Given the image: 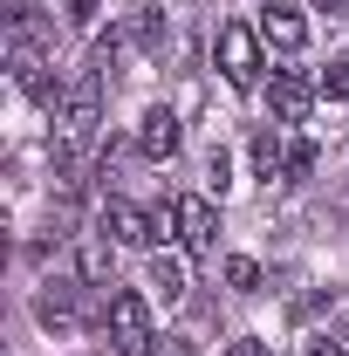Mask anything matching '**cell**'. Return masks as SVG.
<instances>
[{"label":"cell","instance_id":"6da1fadb","mask_svg":"<svg viewBox=\"0 0 349 356\" xmlns=\"http://www.w3.org/2000/svg\"><path fill=\"white\" fill-rule=\"evenodd\" d=\"M213 62H219V76H226L233 89H261V69H267L261 28H254V21H226L219 42H213Z\"/></svg>","mask_w":349,"mask_h":356},{"label":"cell","instance_id":"7a4b0ae2","mask_svg":"<svg viewBox=\"0 0 349 356\" xmlns=\"http://www.w3.org/2000/svg\"><path fill=\"white\" fill-rule=\"evenodd\" d=\"M96 226H103L110 247H158L165 233H178V213H144V206H131V199H103Z\"/></svg>","mask_w":349,"mask_h":356},{"label":"cell","instance_id":"3957f363","mask_svg":"<svg viewBox=\"0 0 349 356\" xmlns=\"http://www.w3.org/2000/svg\"><path fill=\"white\" fill-rule=\"evenodd\" d=\"M96 117H103V76L89 69V76H76L69 96H62V117H55L62 131H55V144H62V151H83L89 137H96Z\"/></svg>","mask_w":349,"mask_h":356},{"label":"cell","instance_id":"277c9868","mask_svg":"<svg viewBox=\"0 0 349 356\" xmlns=\"http://www.w3.org/2000/svg\"><path fill=\"white\" fill-rule=\"evenodd\" d=\"M103 329H110V350L117 356H144L151 343H158V336H151V302H144L137 288H117V295H110Z\"/></svg>","mask_w":349,"mask_h":356},{"label":"cell","instance_id":"5b68a950","mask_svg":"<svg viewBox=\"0 0 349 356\" xmlns=\"http://www.w3.org/2000/svg\"><path fill=\"white\" fill-rule=\"evenodd\" d=\"M254 28H261V42L274 48V55H302L308 48V14L295 7V0H267Z\"/></svg>","mask_w":349,"mask_h":356},{"label":"cell","instance_id":"8992f818","mask_svg":"<svg viewBox=\"0 0 349 356\" xmlns=\"http://www.w3.org/2000/svg\"><path fill=\"white\" fill-rule=\"evenodd\" d=\"M172 213H178V247H185V254H213V247H219V213H213V199H178Z\"/></svg>","mask_w":349,"mask_h":356},{"label":"cell","instance_id":"52a82bcc","mask_svg":"<svg viewBox=\"0 0 349 356\" xmlns=\"http://www.w3.org/2000/svg\"><path fill=\"white\" fill-rule=\"evenodd\" d=\"M137 151H144L151 165L178 158V110H172V103H151V110L137 117Z\"/></svg>","mask_w":349,"mask_h":356},{"label":"cell","instance_id":"ba28073f","mask_svg":"<svg viewBox=\"0 0 349 356\" xmlns=\"http://www.w3.org/2000/svg\"><path fill=\"white\" fill-rule=\"evenodd\" d=\"M35 322H42V329H76V322H83V281H42Z\"/></svg>","mask_w":349,"mask_h":356},{"label":"cell","instance_id":"9c48e42d","mask_svg":"<svg viewBox=\"0 0 349 356\" xmlns=\"http://www.w3.org/2000/svg\"><path fill=\"white\" fill-rule=\"evenodd\" d=\"M315 96H322V89H308L302 76H274V83H267V110H274L281 124H302L308 110H315Z\"/></svg>","mask_w":349,"mask_h":356},{"label":"cell","instance_id":"30bf717a","mask_svg":"<svg viewBox=\"0 0 349 356\" xmlns=\"http://www.w3.org/2000/svg\"><path fill=\"white\" fill-rule=\"evenodd\" d=\"M247 158H254V178H274V172H288V144H281V131H254Z\"/></svg>","mask_w":349,"mask_h":356},{"label":"cell","instance_id":"8fae6325","mask_svg":"<svg viewBox=\"0 0 349 356\" xmlns=\"http://www.w3.org/2000/svg\"><path fill=\"white\" fill-rule=\"evenodd\" d=\"M151 288H158L165 302H178V295H185V261H178V254H151Z\"/></svg>","mask_w":349,"mask_h":356},{"label":"cell","instance_id":"7c38bea8","mask_svg":"<svg viewBox=\"0 0 349 356\" xmlns=\"http://www.w3.org/2000/svg\"><path fill=\"white\" fill-rule=\"evenodd\" d=\"M226 288H233V295H261V261L226 254Z\"/></svg>","mask_w":349,"mask_h":356},{"label":"cell","instance_id":"4fadbf2b","mask_svg":"<svg viewBox=\"0 0 349 356\" xmlns=\"http://www.w3.org/2000/svg\"><path fill=\"white\" fill-rule=\"evenodd\" d=\"M322 96H349V55H336V62H329V69H322Z\"/></svg>","mask_w":349,"mask_h":356},{"label":"cell","instance_id":"5bb4252c","mask_svg":"<svg viewBox=\"0 0 349 356\" xmlns=\"http://www.w3.org/2000/svg\"><path fill=\"white\" fill-rule=\"evenodd\" d=\"M110 274V247L96 240V247H83V281H103Z\"/></svg>","mask_w":349,"mask_h":356},{"label":"cell","instance_id":"9a60e30c","mask_svg":"<svg viewBox=\"0 0 349 356\" xmlns=\"http://www.w3.org/2000/svg\"><path fill=\"white\" fill-rule=\"evenodd\" d=\"M308 165H315V144H288V172H281V178H302Z\"/></svg>","mask_w":349,"mask_h":356},{"label":"cell","instance_id":"2e32d148","mask_svg":"<svg viewBox=\"0 0 349 356\" xmlns=\"http://www.w3.org/2000/svg\"><path fill=\"white\" fill-rule=\"evenodd\" d=\"M144 356H199V350H192L185 336H158V343H151V350H144Z\"/></svg>","mask_w":349,"mask_h":356},{"label":"cell","instance_id":"e0dca14e","mask_svg":"<svg viewBox=\"0 0 349 356\" xmlns=\"http://www.w3.org/2000/svg\"><path fill=\"white\" fill-rule=\"evenodd\" d=\"M226 172H233V165H226V151H213V165H206V185H213V192H226V185H233Z\"/></svg>","mask_w":349,"mask_h":356},{"label":"cell","instance_id":"ac0fdd59","mask_svg":"<svg viewBox=\"0 0 349 356\" xmlns=\"http://www.w3.org/2000/svg\"><path fill=\"white\" fill-rule=\"evenodd\" d=\"M226 356H274V343H261V336H240V343H233Z\"/></svg>","mask_w":349,"mask_h":356},{"label":"cell","instance_id":"d6986e66","mask_svg":"<svg viewBox=\"0 0 349 356\" xmlns=\"http://www.w3.org/2000/svg\"><path fill=\"white\" fill-rule=\"evenodd\" d=\"M62 7H69V21L83 28V21H96V7H103V0H62Z\"/></svg>","mask_w":349,"mask_h":356},{"label":"cell","instance_id":"ffe728a7","mask_svg":"<svg viewBox=\"0 0 349 356\" xmlns=\"http://www.w3.org/2000/svg\"><path fill=\"white\" fill-rule=\"evenodd\" d=\"M308 356H349V350L336 343V336H322V343H308Z\"/></svg>","mask_w":349,"mask_h":356}]
</instances>
